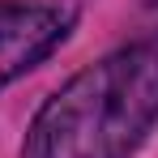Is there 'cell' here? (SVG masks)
<instances>
[{
    "label": "cell",
    "mask_w": 158,
    "mask_h": 158,
    "mask_svg": "<svg viewBox=\"0 0 158 158\" xmlns=\"http://www.w3.org/2000/svg\"><path fill=\"white\" fill-rule=\"evenodd\" d=\"M158 124V30L81 69L34 111L22 158H132Z\"/></svg>",
    "instance_id": "6da1fadb"
},
{
    "label": "cell",
    "mask_w": 158,
    "mask_h": 158,
    "mask_svg": "<svg viewBox=\"0 0 158 158\" xmlns=\"http://www.w3.org/2000/svg\"><path fill=\"white\" fill-rule=\"evenodd\" d=\"M77 0H0V90L73 34Z\"/></svg>",
    "instance_id": "7a4b0ae2"
},
{
    "label": "cell",
    "mask_w": 158,
    "mask_h": 158,
    "mask_svg": "<svg viewBox=\"0 0 158 158\" xmlns=\"http://www.w3.org/2000/svg\"><path fill=\"white\" fill-rule=\"evenodd\" d=\"M145 4H158V0H145Z\"/></svg>",
    "instance_id": "3957f363"
}]
</instances>
